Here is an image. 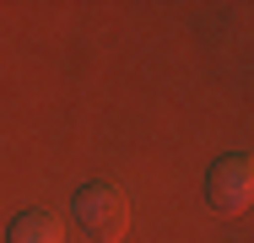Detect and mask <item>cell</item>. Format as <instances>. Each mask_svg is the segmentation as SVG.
Instances as JSON below:
<instances>
[{
	"mask_svg": "<svg viewBox=\"0 0 254 243\" xmlns=\"http://www.w3.org/2000/svg\"><path fill=\"white\" fill-rule=\"evenodd\" d=\"M76 222L87 227L92 243H119L125 227H130V200L108 184H92V189L76 194Z\"/></svg>",
	"mask_w": 254,
	"mask_h": 243,
	"instance_id": "obj_1",
	"label": "cell"
},
{
	"mask_svg": "<svg viewBox=\"0 0 254 243\" xmlns=\"http://www.w3.org/2000/svg\"><path fill=\"white\" fill-rule=\"evenodd\" d=\"M11 243H60V216L54 211H27L11 227Z\"/></svg>",
	"mask_w": 254,
	"mask_h": 243,
	"instance_id": "obj_3",
	"label": "cell"
},
{
	"mask_svg": "<svg viewBox=\"0 0 254 243\" xmlns=\"http://www.w3.org/2000/svg\"><path fill=\"white\" fill-rule=\"evenodd\" d=\"M211 205L216 211H244L249 205V157H227L211 168Z\"/></svg>",
	"mask_w": 254,
	"mask_h": 243,
	"instance_id": "obj_2",
	"label": "cell"
}]
</instances>
